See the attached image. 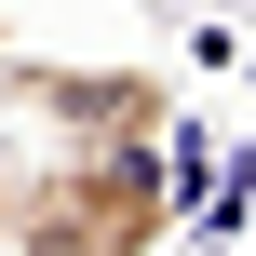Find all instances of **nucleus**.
<instances>
[{"label": "nucleus", "instance_id": "f257e3e1", "mask_svg": "<svg viewBox=\"0 0 256 256\" xmlns=\"http://www.w3.org/2000/svg\"><path fill=\"white\" fill-rule=\"evenodd\" d=\"M176 216H189V202H176V148H162V135L54 148V162H27L14 256H162Z\"/></svg>", "mask_w": 256, "mask_h": 256}, {"label": "nucleus", "instance_id": "f03ea898", "mask_svg": "<svg viewBox=\"0 0 256 256\" xmlns=\"http://www.w3.org/2000/svg\"><path fill=\"white\" fill-rule=\"evenodd\" d=\"M0 108L54 122L68 148H122V135H176V68H135V54H0Z\"/></svg>", "mask_w": 256, "mask_h": 256}, {"label": "nucleus", "instance_id": "7ed1b4c3", "mask_svg": "<svg viewBox=\"0 0 256 256\" xmlns=\"http://www.w3.org/2000/svg\"><path fill=\"white\" fill-rule=\"evenodd\" d=\"M14 202H27V162L0 148V256H14Z\"/></svg>", "mask_w": 256, "mask_h": 256}, {"label": "nucleus", "instance_id": "20e7f679", "mask_svg": "<svg viewBox=\"0 0 256 256\" xmlns=\"http://www.w3.org/2000/svg\"><path fill=\"white\" fill-rule=\"evenodd\" d=\"M202 256H243V243H202Z\"/></svg>", "mask_w": 256, "mask_h": 256}, {"label": "nucleus", "instance_id": "39448f33", "mask_svg": "<svg viewBox=\"0 0 256 256\" xmlns=\"http://www.w3.org/2000/svg\"><path fill=\"white\" fill-rule=\"evenodd\" d=\"M0 54H14V40H0Z\"/></svg>", "mask_w": 256, "mask_h": 256}, {"label": "nucleus", "instance_id": "423d86ee", "mask_svg": "<svg viewBox=\"0 0 256 256\" xmlns=\"http://www.w3.org/2000/svg\"><path fill=\"white\" fill-rule=\"evenodd\" d=\"M243 68H256V54H243Z\"/></svg>", "mask_w": 256, "mask_h": 256}]
</instances>
